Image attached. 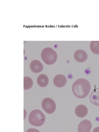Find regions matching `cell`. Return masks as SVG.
Listing matches in <instances>:
<instances>
[{"label": "cell", "instance_id": "6da1fadb", "mask_svg": "<svg viewBox=\"0 0 99 132\" xmlns=\"http://www.w3.org/2000/svg\"><path fill=\"white\" fill-rule=\"evenodd\" d=\"M90 89L91 86L89 81L82 78L76 81L73 84L72 88L74 95L79 98L86 97L88 94Z\"/></svg>", "mask_w": 99, "mask_h": 132}, {"label": "cell", "instance_id": "7a4b0ae2", "mask_svg": "<svg viewBox=\"0 0 99 132\" xmlns=\"http://www.w3.org/2000/svg\"><path fill=\"white\" fill-rule=\"evenodd\" d=\"M45 120V115L40 110L36 109L30 112L28 117V121L31 125L37 127L42 126Z\"/></svg>", "mask_w": 99, "mask_h": 132}, {"label": "cell", "instance_id": "3957f363", "mask_svg": "<svg viewBox=\"0 0 99 132\" xmlns=\"http://www.w3.org/2000/svg\"><path fill=\"white\" fill-rule=\"evenodd\" d=\"M42 58L47 64L50 65L53 64L57 59V55L56 52L50 47L44 48L41 53Z\"/></svg>", "mask_w": 99, "mask_h": 132}, {"label": "cell", "instance_id": "277c9868", "mask_svg": "<svg viewBox=\"0 0 99 132\" xmlns=\"http://www.w3.org/2000/svg\"><path fill=\"white\" fill-rule=\"evenodd\" d=\"M42 106L44 110L47 113H53L56 109V105L54 101L49 97L44 98L42 102Z\"/></svg>", "mask_w": 99, "mask_h": 132}, {"label": "cell", "instance_id": "5b68a950", "mask_svg": "<svg viewBox=\"0 0 99 132\" xmlns=\"http://www.w3.org/2000/svg\"><path fill=\"white\" fill-rule=\"evenodd\" d=\"M92 127V124L90 121L85 120L81 121L78 127V132H90Z\"/></svg>", "mask_w": 99, "mask_h": 132}, {"label": "cell", "instance_id": "8992f818", "mask_svg": "<svg viewBox=\"0 0 99 132\" xmlns=\"http://www.w3.org/2000/svg\"><path fill=\"white\" fill-rule=\"evenodd\" d=\"M73 56L75 60L80 63L86 61L88 58L86 52L84 50L79 49L76 51L74 53Z\"/></svg>", "mask_w": 99, "mask_h": 132}, {"label": "cell", "instance_id": "52a82bcc", "mask_svg": "<svg viewBox=\"0 0 99 132\" xmlns=\"http://www.w3.org/2000/svg\"><path fill=\"white\" fill-rule=\"evenodd\" d=\"M53 82L56 87L61 88L64 86L66 85L67 79L66 77L63 75L58 74L54 77Z\"/></svg>", "mask_w": 99, "mask_h": 132}, {"label": "cell", "instance_id": "ba28073f", "mask_svg": "<svg viewBox=\"0 0 99 132\" xmlns=\"http://www.w3.org/2000/svg\"><path fill=\"white\" fill-rule=\"evenodd\" d=\"M30 68L31 70L33 72L38 73L43 70V66L40 61L35 60L31 62Z\"/></svg>", "mask_w": 99, "mask_h": 132}, {"label": "cell", "instance_id": "9c48e42d", "mask_svg": "<svg viewBox=\"0 0 99 132\" xmlns=\"http://www.w3.org/2000/svg\"><path fill=\"white\" fill-rule=\"evenodd\" d=\"M88 109L85 105L80 104L76 106L75 110V113L78 117L80 118L85 117L87 114Z\"/></svg>", "mask_w": 99, "mask_h": 132}, {"label": "cell", "instance_id": "30bf717a", "mask_svg": "<svg viewBox=\"0 0 99 132\" xmlns=\"http://www.w3.org/2000/svg\"><path fill=\"white\" fill-rule=\"evenodd\" d=\"M89 100L93 104L99 106V88H95L90 95Z\"/></svg>", "mask_w": 99, "mask_h": 132}, {"label": "cell", "instance_id": "8fae6325", "mask_svg": "<svg viewBox=\"0 0 99 132\" xmlns=\"http://www.w3.org/2000/svg\"><path fill=\"white\" fill-rule=\"evenodd\" d=\"M37 82L38 85L41 87H45L48 84L49 79L45 74H42L39 75L37 79Z\"/></svg>", "mask_w": 99, "mask_h": 132}, {"label": "cell", "instance_id": "7c38bea8", "mask_svg": "<svg viewBox=\"0 0 99 132\" xmlns=\"http://www.w3.org/2000/svg\"><path fill=\"white\" fill-rule=\"evenodd\" d=\"M92 52L96 54H99V41H92L90 45Z\"/></svg>", "mask_w": 99, "mask_h": 132}, {"label": "cell", "instance_id": "4fadbf2b", "mask_svg": "<svg viewBox=\"0 0 99 132\" xmlns=\"http://www.w3.org/2000/svg\"><path fill=\"white\" fill-rule=\"evenodd\" d=\"M33 82L32 79L28 77H24V89L28 90L30 89L32 87Z\"/></svg>", "mask_w": 99, "mask_h": 132}, {"label": "cell", "instance_id": "5bb4252c", "mask_svg": "<svg viewBox=\"0 0 99 132\" xmlns=\"http://www.w3.org/2000/svg\"><path fill=\"white\" fill-rule=\"evenodd\" d=\"M26 132H40V131L37 129L30 128L28 129Z\"/></svg>", "mask_w": 99, "mask_h": 132}, {"label": "cell", "instance_id": "9a60e30c", "mask_svg": "<svg viewBox=\"0 0 99 132\" xmlns=\"http://www.w3.org/2000/svg\"><path fill=\"white\" fill-rule=\"evenodd\" d=\"M92 132H99V127H97L94 128Z\"/></svg>", "mask_w": 99, "mask_h": 132}]
</instances>
